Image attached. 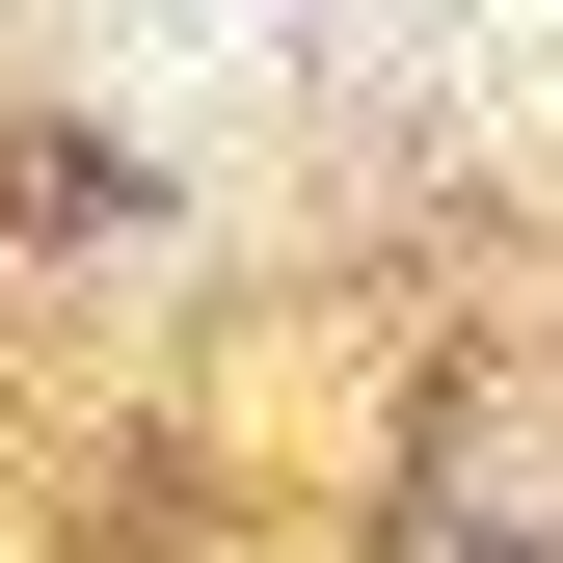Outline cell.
Returning a JSON list of instances; mask_svg holds the SVG:
<instances>
[{
    "mask_svg": "<svg viewBox=\"0 0 563 563\" xmlns=\"http://www.w3.org/2000/svg\"><path fill=\"white\" fill-rule=\"evenodd\" d=\"M456 108L510 162H563V0H456Z\"/></svg>",
    "mask_w": 563,
    "mask_h": 563,
    "instance_id": "6da1fadb",
    "label": "cell"
}]
</instances>
